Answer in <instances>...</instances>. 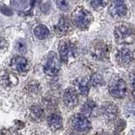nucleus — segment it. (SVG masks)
<instances>
[{
	"mask_svg": "<svg viewBox=\"0 0 135 135\" xmlns=\"http://www.w3.org/2000/svg\"><path fill=\"white\" fill-rule=\"evenodd\" d=\"M114 38L118 44H132L134 41L133 30L126 24L117 25L114 30Z\"/></svg>",
	"mask_w": 135,
	"mask_h": 135,
	"instance_id": "f257e3e1",
	"label": "nucleus"
},
{
	"mask_svg": "<svg viewBox=\"0 0 135 135\" xmlns=\"http://www.w3.org/2000/svg\"><path fill=\"white\" fill-rule=\"evenodd\" d=\"M73 20L74 25L79 29L85 30L89 27L92 21V15L90 12L83 8H79L73 14Z\"/></svg>",
	"mask_w": 135,
	"mask_h": 135,
	"instance_id": "f03ea898",
	"label": "nucleus"
},
{
	"mask_svg": "<svg viewBox=\"0 0 135 135\" xmlns=\"http://www.w3.org/2000/svg\"><path fill=\"white\" fill-rule=\"evenodd\" d=\"M90 54L97 60H102L109 54V46L104 41L95 40L90 46Z\"/></svg>",
	"mask_w": 135,
	"mask_h": 135,
	"instance_id": "7ed1b4c3",
	"label": "nucleus"
},
{
	"mask_svg": "<svg viewBox=\"0 0 135 135\" xmlns=\"http://www.w3.org/2000/svg\"><path fill=\"white\" fill-rule=\"evenodd\" d=\"M109 13L114 19H121L127 15L128 8L123 1H112L109 6Z\"/></svg>",
	"mask_w": 135,
	"mask_h": 135,
	"instance_id": "20e7f679",
	"label": "nucleus"
},
{
	"mask_svg": "<svg viewBox=\"0 0 135 135\" xmlns=\"http://www.w3.org/2000/svg\"><path fill=\"white\" fill-rule=\"evenodd\" d=\"M72 127L79 132H86L91 128V124L86 117L83 114H76L71 120Z\"/></svg>",
	"mask_w": 135,
	"mask_h": 135,
	"instance_id": "39448f33",
	"label": "nucleus"
},
{
	"mask_svg": "<svg viewBox=\"0 0 135 135\" xmlns=\"http://www.w3.org/2000/svg\"><path fill=\"white\" fill-rule=\"evenodd\" d=\"M116 59L117 63L122 67H128L133 62V56L132 51L128 48H121L116 54Z\"/></svg>",
	"mask_w": 135,
	"mask_h": 135,
	"instance_id": "423d86ee",
	"label": "nucleus"
},
{
	"mask_svg": "<svg viewBox=\"0 0 135 135\" xmlns=\"http://www.w3.org/2000/svg\"><path fill=\"white\" fill-rule=\"evenodd\" d=\"M109 92L116 98H123L127 94V84L122 79H119L109 88Z\"/></svg>",
	"mask_w": 135,
	"mask_h": 135,
	"instance_id": "0eeeda50",
	"label": "nucleus"
},
{
	"mask_svg": "<svg viewBox=\"0 0 135 135\" xmlns=\"http://www.w3.org/2000/svg\"><path fill=\"white\" fill-rule=\"evenodd\" d=\"M75 50H76L75 46L68 41H62L61 43L59 44L58 52H59V54H60L61 59L64 62H68L70 54L74 56V54L76 53Z\"/></svg>",
	"mask_w": 135,
	"mask_h": 135,
	"instance_id": "6e6552de",
	"label": "nucleus"
},
{
	"mask_svg": "<svg viewBox=\"0 0 135 135\" xmlns=\"http://www.w3.org/2000/svg\"><path fill=\"white\" fill-rule=\"evenodd\" d=\"M59 62L57 57L55 55H52V57L48 58L47 62L44 66V73L46 75L54 76L56 75L59 71Z\"/></svg>",
	"mask_w": 135,
	"mask_h": 135,
	"instance_id": "1a4fd4ad",
	"label": "nucleus"
},
{
	"mask_svg": "<svg viewBox=\"0 0 135 135\" xmlns=\"http://www.w3.org/2000/svg\"><path fill=\"white\" fill-rule=\"evenodd\" d=\"M10 65L13 69L20 73H25L29 69V63L27 60L20 56H15L13 57L11 59Z\"/></svg>",
	"mask_w": 135,
	"mask_h": 135,
	"instance_id": "9d476101",
	"label": "nucleus"
},
{
	"mask_svg": "<svg viewBox=\"0 0 135 135\" xmlns=\"http://www.w3.org/2000/svg\"><path fill=\"white\" fill-rule=\"evenodd\" d=\"M54 31L57 36H64L71 31V24L65 17H62L59 22L55 25Z\"/></svg>",
	"mask_w": 135,
	"mask_h": 135,
	"instance_id": "9b49d317",
	"label": "nucleus"
},
{
	"mask_svg": "<svg viewBox=\"0 0 135 135\" xmlns=\"http://www.w3.org/2000/svg\"><path fill=\"white\" fill-rule=\"evenodd\" d=\"M102 115L108 121L115 119L117 115V107L112 102L105 103L102 107Z\"/></svg>",
	"mask_w": 135,
	"mask_h": 135,
	"instance_id": "f8f14e48",
	"label": "nucleus"
},
{
	"mask_svg": "<svg viewBox=\"0 0 135 135\" xmlns=\"http://www.w3.org/2000/svg\"><path fill=\"white\" fill-rule=\"evenodd\" d=\"M63 100L67 107H74L78 102V96L75 90L73 88H68L63 94Z\"/></svg>",
	"mask_w": 135,
	"mask_h": 135,
	"instance_id": "ddd939ff",
	"label": "nucleus"
},
{
	"mask_svg": "<svg viewBox=\"0 0 135 135\" xmlns=\"http://www.w3.org/2000/svg\"><path fill=\"white\" fill-rule=\"evenodd\" d=\"M48 124L50 128L53 130H58L62 128V117L57 113H53L50 115L48 117Z\"/></svg>",
	"mask_w": 135,
	"mask_h": 135,
	"instance_id": "4468645a",
	"label": "nucleus"
},
{
	"mask_svg": "<svg viewBox=\"0 0 135 135\" xmlns=\"http://www.w3.org/2000/svg\"><path fill=\"white\" fill-rule=\"evenodd\" d=\"M1 82L5 87H12L17 84L18 79L15 75L10 73H7L1 76Z\"/></svg>",
	"mask_w": 135,
	"mask_h": 135,
	"instance_id": "2eb2a0df",
	"label": "nucleus"
},
{
	"mask_svg": "<svg viewBox=\"0 0 135 135\" xmlns=\"http://www.w3.org/2000/svg\"><path fill=\"white\" fill-rule=\"evenodd\" d=\"M34 34H35V36L38 39L44 40L49 36L50 31L44 25H39L35 28V30H34Z\"/></svg>",
	"mask_w": 135,
	"mask_h": 135,
	"instance_id": "dca6fc26",
	"label": "nucleus"
},
{
	"mask_svg": "<svg viewBox=\"0 0 135 135\" xmlns=\"http://www.w3.org/2000/svg\"><path fill=\"white\" fill-rule=\"evenodd\" d=\"M95 107H96V105L94 101L87 100L83 105V109H82L83 115L84 117H90L91 114L94 112Z\"/></svg>",
	"mask_w": 135,
	"mask_h": 135,
	"instance_id": "f3484780",
	"label": "nucleus"
},
{
	"mask_svg": "<svg viewBox=\"0 0 135 135\" xmlns=\"http://www.w3.org/2000/svg\"><path fill=\"white\" fill-rule=\"evenodd\" d=\"M30 114H31L33 119L35 120H40L44 116L43 110L37 105H34L31 107V109H30Z\"/></svg>",
	"mask_w": 135,
	"mask_h": 135,
	"instance_id": "a211bd4d",
	"label": "nucleus"
},
{
	"mask_svg": "<svg viewBox=\"0 0 135 135\" xmlns=\"http://www.w3.org/2000/svg\"><path fill=\"white\" fill-rule=\"evenodd\" d=\"M78 89L81 95H88L89 91H90V86H89V82L87 81V79H82L80 80L78 84Z\"/></svg>",
	"mask_w": 135,
	"mask_h": 135,
	"instance_id": "6ab92c4d",
	"label": "nucleus"
},
{
	"mask_svg": "<svg viewBox=\"0 0 135 135\" xmlns=\"http://www.w3.org/2000/svg\"><path fill=\"white\" fill-rule=\"evenodd\" d=\"M108 4V2L107 1H102V0H95V1H92L90 3L91 7L94 8L95 10H100Z\"/></svg>",
	"mask_w": 135,
	"mask_h": 135,
	"instance_id": "aec40b11",
	"label": "nucleus"
},
{
	"mask_svg": "<svg viewBox=\"0 0 135 135\" xmlns=\"http://www.w3.org/2000/svg\"><path fill=\"white\" fill-rule=\"evenodd\" d=\"M90 83L93 86H100V85H102L103 84V78L98 74H94L91 77L90 79Z\"/></svg>",
	"mask_w": 135,
	"mask_h": 135,
	"instance_id": "412c9836",
	"label": "nucleus"
},
{
	"mask_svg": "<svg viewBox=\"0 0 135 135\" xmlns=\"http://www.w3.org/2000/svg\"><path fill=\"white\" fill-rule=\"evenodd\" d=\"M57 5L58 6V8H60L61 10L62 11H69V3H68L67 1H62V0H61V1H57L56 2Z\"/></svg>",
	"mask_w": 135,
	"mask_h": 135,
	"instance_id": "4be33fe9",
	"label": "nucleus"
},
{
	"mask_svg": "<svg viewBox=\"0 0 135 135\" xmlns=\"http://www.w3.org/2000/svg\"><path fill=\"white\" fill-rule=\"evenodd\" d=\"M8 49V42L3 37H0V54L3 53Z\"/></svg>",
	"mask_w": 135,
	"mask_h": 135,
	"instance_id": "5701e85b",
	"label": "nucleus"
},
{
	"mask_svg": "<svg viewBox=\"0 0 135 135\" xmlns=\"http://www.w3.org/2000/svg\"><path fill=\"white\" fill-rule=\"evenodd\" d=\"M0 12H1L2 14L5 15H8V16L12 15V14H13L11 8L6 7L5 5H2V4L0 5Z\"/></svg>",
	"mask_w": 135,
	"mask_h": 135,
	"instance_id": "b1692460",
	"label": "nucleus"
},
{
	"mask_svg": "<svg viewBox=\"0 0 135 135\" xmlns=\"http://www.w3.org/2000/svg\"><path fill=\"white\" fill-rule=\"evenodd\" d=\"M16 47L18 52L20 53H25L26 52V47H25V45L23 43L22 41H18L17 42V45H16Z\"/></svg>",
	"mask_w": 135,
	"mask_h": 135,
	"instance_id": "393cba45",
	"label": "nucleus"
}]
</instances>
